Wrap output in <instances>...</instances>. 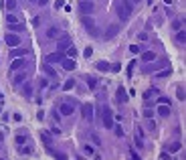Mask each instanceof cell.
<instances>
[{"mask_svg":"<svg viewBox=\"0 0 186 160\" xmlns=\"http://www.w3.org/2000/svg\"><path fill=\"white\" fill-rule=\"evenodd\" d=\"M132 10H134V2H130V0L117 2V16H119L121 20H128V18L132 16Z\"/></svg>","mask_w":186,"mask_h":160,"instance_id":"cell-1","label":"cell"},{"mask_svg":"<svg viewBox=\"0 0 186 160\" xmlns=\"http://www.w3.org/2000/svg\"><path fill=\"white\" fill-rule=\"evenodd\" d=\"M101 120H103V128H107V130L113 128V114H111V110L107 106L101 108Z\"/></svg>","mask_w":186,"mask_h":160,"instance_id":"cell-2","label":"cell"},{"mask_svg":"<svg viewBox=\"0 0 186 160\" xmlns=\"http://www.w3.org/2000/svg\"><path fill=\"white\" fill-rule=\"evenodd\" d=\"M83 27L87 29V33L91 35V37H99V29H97V24L93 22V18L87 14V16H83Z\"/></svg>","mask_w":186,"mask_h":160,"instance_id":"cell-3","label":"cell"},{"mask_svg":"<svg viewBox=\"0 0 186 160\" xmlns=\"http://www.w3.org/2000/svg\"><path fill=\"white\" fill-rule=\"evenodd\" d=\"M79 10H81V14H83V16H87V14H91L93 10H95V4H93L91 0H81Z\"/></svg>","mask_w":186,"mask_h":160,"instance_id":"cell-4","label":"cell"},{"mask_svg":"<svg viewBox=\"0 0 186 160\" xmlns=\"http://www.w3.org/2000/svg\"><path fill=\"white\" fill-rule=\"evenodd\" d=\"M69 47H71V39H69V37H59V41H57V49H59L61 53H65Z\"/></svg>","mask_w":186,"mask_h":160,"instance_id":"cell-5","label":"cell"},{"mask_svg":"<svg viewBox=\"0 0 186 160\" xmlns=\"http://www.w3.org/2000/svg\"><path fill=\"white\" fill-rule=\"evenodd\" d=\"M59 114H61V116H71V114H73V103H69V101L61 103V108H59Z\"/></svg>","mask_w":186,"mask_h":160,"instance_id":"cell-6","label":"cell"},{"mask_svg":"<svg viewBox=\"0 0 186 160\" xmlns=\"http://www.w3.org/2000/svg\"><path fill=\"white\" fill-rule=\"evenodd\" d=\"M4 41H6L8 47H18V45H20V37H18V35H6Z\"/></svg>","mask_w":186,"mask_h":160,"instance_id":"cell-7","label":"cell"},{"mask_svg":"<svg viewBox=\"0 0 186 160\" xmlns=\"http://www.w3.org/2000/svg\"><path fill=\"white\" fill-rule=\"evenodd\" d=\"M65 57H63V53L59 51V53H51V55H46V63H61Z\"/></svg>","mask_w":186,"mask_h":160,"instance_id":"cell-8","label":"cell"},{"mask_svg":"<svg viewBox=\"0 0 186 160\" xmlns=\"http://www.w3.org/2000/svg\"><path fill=\"white\" fill-rule=\"evenodd\" d=\"M83 118H85L87 122L93 120V106L91 103H85V106H83Z\"/></svg>","mask_w":186,"mask_h":160,"instance_id":"cell-9","label":"cell"},{"mask_svg":"<svg viewBox=\"0 0 186 160\" xmlns=\"http://www.w3.org/2000/svg\"><path fill=\"white\" fill-rule=\"evenodd\" d=\"M154 59H156V53H154V51H144V53H142V61H144V63H152Z\"/></svg>","mask_w":186,"mask_h":160,"instance_id":"cell-10","label":"cell"},{"mask_svg":"<svg viewBox=\"0 0 186 160\" xmlns=\"http://www.w3.org/2000/svg\"><path fill=\"white\" fill-rule=\"evenodd\" d=\"M61 65H63V69H67V71H73V69L77 67L73 59H63V61H61Z\"/></svg>","mask_w":186,"mask_h":160,"instance_id":"cell-11","label":"cell"},{"mask_svg":"<svg viewBox=\"0 0 186 160\" xmlns=\"http://www.w3.org/2000/svg\"><path fill=\"white\" fill-rule=\"evenodd\" d=\"M43 71H45L49 77H53V79H57V71L51 67V63H46V65H43Z\"/></svg>","mask_w":186,"mask_h":160,"instance_id":"cell-12","label":"cell"},{"mask_svg":"<svg viewBox=\"0 0 186 160\" xmlns=\"http://www.w3.org/2000/svg\"><path fill=\"white\" fill-rule=\"evenodd\" d=\"M59 35H61V31H59L57 27H51V29L46 31V37H49V39H57Z\"/></svg>","mask_w":186,"mask_h":160,"instance_id":"cell-13","label":"cell"},{"mask_svg":"<svg viewBox=\"0 0 186 160\" xmlns=\"http://www.w3.org/2000/svg\"><path fill=\"white\" fill-rule=\"evenodd\" d=\"M117 101H121V103H126V101H128V93H126V89H124V87H119V89H117Z\"/></svg>","mask_w":186,"mask_h":160,"instance_id":"cell-14","label":"cell"},{"mask_svg":"<svg viewBox=\"0 0 186 160\" xmlns=\"http://www.w3.org/2000/svg\"><path fill=\"white\" fill-rule=\"evenodd\" d=\"M95 67H97V71H109V63L107 61H97Z\"/></svg>","mask_w":186,"mask_h":160,"instance_id":"cell-15","label":"cell"},{"mask_svg":"<svg viewBox=\"0 0 186 160\" xmlns=\"http://www.w3.org/2000/svg\"><path fill=\"white\" fill-rule=\"evenodd\" d=\"M22 91H24V95H26V97H33V83L24 81V87H22Z\"/></svg>","mask_w":186,"mask_h":160,"instance_id":"cell-16","label":"cell"},{"mask_svg":"<svg viewBox=\"0 0 186 160\" xmlns=\"http://www.w3.org/2000/svg\"><path fill=\"white\" fill-rule=\"evenodd\" d=\"M158 114L166 118V116L170 114V106H166V103H160V108H158Z\"/></svg>","mask_w":186,"mask_h":160,"instance_id":"cell-17","label":"cell"},{"mask_svg":"<svg viewBox=\"0 0 186 160\" xmlns=\"http://www.w3.org/2000/svg\"><path fill=\"white\" fill-rule=\"evenodd\" d=\"M16 6H18V2H16V0H4V8H6V10H10V12H12Z\"/></svg>","mask_w":186,"mask_h":160,"instance_id":"cell-18","label":"cell"},{"mask_svg":"<svg viewBox=\"0 0 186 160\" xmlns=\"http://www.w3.org/2000/svg\"><path fill=\"white\" fill-rule=\"evenodd\" d=\"M176 41L178 43H186V31L184 29H178L176 31Z\"/></svg>","mask_w":186,"mask_h":160,"instance_id":"cell-19","label":"cell"},{"mask_svg":"<svg viewBox=\"0 0 186 160\" xmlns=\"http://www.w3.org/2000/svg\"><path fill=\"white\" fill-rule=\"evenodd\" d=\"M117 31H119V27H117V24H111V27L107 29V39L115 37V35H117Z\"/></svg>","mask_w":186,"mask_h":160,"instance_id":"cell-20","label":"cell"},{"mask_svg":"<svg viewBox=\"0 0 186 160\" xmlns=\"http://www.w3.org/2000/svg\"><path fill=\"white\" fill-rule=\"evenodd\" d=\"M22 65H24V61H22V59H14V61H12V65H10V69H12V71H16V69H20Z\"/></svg>","mask_w":186,"mask_h":160,"instance_id":"cell-21","label":"cell"},{"mask_svg":"<svg viewBox=\"0 0 186 160\" xmlns=\"http://www.w3.org/2000/svg\"><path fill=\"white\" fill-rule=\"evenodd\" d=\"M41 140H43V144H45V146H51V144H53V140H51V136H49L46 132L41 134Z\"/></svg>","mask_w":186,"mask_h":160,"instance_id":"cell-22","label":"cell"},{"mask_svg":"<svg viewBox=\"0 0 186 160\" xmlns=\"http://www.w3.org/2000/svg\"><path fill=\"white\" fill-rule=\"evenodd\" d=\"M6 22H8V24H14V22H18V16L10 12V14H6Z\"/></svg>","mask_w":186,"mask_h":160,"instance_id":"cell-23","label":"cell"},{"mask_svg":"<svg viewBox=\"0 0 186 160\" xmlns=\"http://www.w3.org/2000/svg\"><path fill=\"white\" fill-rule=\"evenodd\" d=\"M73 87H75V79H67V81H65V85H63L65 91H69V89H73Z\"/></svg>","mask_w":186,"mask_h":160,"instance_id":"cell-24","label":"cell"},{"mask_svg":"<svg viewBox=\"0 0 186 160\" xmlns=\"http://www.w3.org/2000/svg\"><path fill=\"white\" fill-rule=\"evenodd\" d=\"M24 81H26V73H18L14 77V83H24Z\"/></svg>","mask_w":186,"mask_h":160,"instance_id":"cell-25","label":"cell"},{"mask_svg":"<svg viewBox=\"0 0 186 160\" xmlns=\"http://www.w3.org/2000/svg\"><path fill=\"white\" fill-rule=\"evenodd\" d=\"M18 154H33V148H28V146L22 148V146H20V148H18Z\"/></svg>","mask_w":186,"mask_h":160,"instance_id":"cell-26","label":"cell"},{"mask_svg":"<svg viewBox=\"0 0 186 160\" xmlns=\"http://www.w3.org/2000/svg\"><path fill=\"white\" fill-rule=\"evenodd\" d=\"M87 85H89V87H91V89H95V85H97V79H95V77H91V75H89V77H87Z\"/></svg>","mask_w":186,"mask_h":160,"instance_id":"cell-27","label":"cell"},{"mask_svg":"<svg viewBox=\"0 0 186 160\" xmlns=\"http://www.w3.org/2000/svg\"><path fill=\"white\" fill-rule=\"evenodd\" d=\"M12 55H14V57H20V55H26V49H14V51H12Z\"/></svg>","mask_w":186,"mask_h":160,"instance_id":"cell-28","label":"cell"},{"mask_svg":"<svg viewBox=\"0 0 186 160\" xmlns=\"http://www.w3.org/2000/svg\"><path fill=\"white\" fill-rule=\"evenodd\" d=\"M168 75H170V69H162L156 73V77H168Z\"/></svg>","mask_w":186,"mask_h":160,"instance_id":"cell-29","label":"cell"},{"mask_svg":"<svg viewBox=\"0 0 186 160\" xmlns=\"http://www.w3.org/2000/svg\"><path fill=\"white\" fill-rule=\"evenodd\" d=\"M180 148H182V144H180V142H174V144L170 146V152H178Z\"/></svg>","mask_w":186,"mask_h":160,"instance_id":"cell-30","label":"cell"},{"mask_svg":"<svg viewBox=\"0 0 186 160\" xmlns=\"http://www.w3.org/2000/svg\"><path fill=\"white\" fill-rule=\"evenodd\" d=\"M83 152H85L87 156H93V154H95V152H93V148L89 146V144H87V146H83Z\"/></svg>","mask_w":186,"mask_h":160,"instance_id":"cell-31","label":"cell"},{"mask_svg":"<svg viewBox=\"0 0 186 160\" xmlns=\"http://www.w3.org/2000/svg\"><path fill=\"white\" fill-rule=\"evenodd\" d=\"M65 53H67V55H69V57H71V59H73V57H75V55H77V51H75V49H73V45H71V47H69V49H67V51H65Z\"/></svg>","mask_w":186,"mask_h":160,"instance_id":"cell-32","label":"cell"},{"mask_svg":"<svg viewBox=\"0 0 186 160\" xmlns=\"http://www.w3.org/2000/svg\"><path fill=\"white\" fill-rule=\"evenodd\" d=\"M130 51H132L134 55H138L140 51H142V47H140V45H132V47H130Z\"/></svg>","mask_w":186,"mask_h":160,"instance_id":"cell-33","label":"cell"},{"mask_svg":"<svg viewBox=\"0 0 186 160\" xmlns=\"http://www.w3.org/2000/svg\"><path fill=\"white\" fill-rule=\"evenodd\" d=\"M113 132H115V136H117V138H121V136H124V130H121V126H115V130H113Z\"/></svg>","mask_w":186,"mask_h":160,"instance_id":"cell-34","label":"cell"},{"mask_svg":"<svg viewBox=\"0 0 186 160\" xmlns=\"http://www.w3.org/2000/svg\"><path fill=\"white\" fill-rule=\"evenodd\" d=\"M26 136H16V144H26Z\"/></svg>","mask_w":186,"mask_h":160,"instance_id":"cell-35","label":"cell"},{"mask_svg":"<svg viewBox=\"0 0 186 160\" xmlns=\"http://www.w3.org/2000/svg\"><path fill=\"white\" fill-rule=\"evenodd\" d=\"M83 55H85V59H89V57L93 55V49H91V47H87V49L83 51Z\"/></svg>","mask_w":186,"mask_h":160,"instance_id":"cell-36","label":"cell"},{"mask_svg":"<svg viewBox=\"0 0 186 160\" xmlns=\"http://www.w3.org/2000/svg\"><path fill=\"white\" fill-rule=\"evenodd\" d=\"M130 156H132L134 160H140V154L136 152V150H130Z\"/></svg>","mask_w":186,"mask_h":160,"instance_id":"cell-37","label":"cell"},{"mask_svg":"<svg viewBox=\"0 0 186 160\" xmlns=\"http://www.w3.org/2000/svg\"><path fill=\"white\" fill-rule=\"evenodd\" d=\"M172 27H174V29H176V31H178V29H180V27H182V20H174V22H172Z\"/></svg>","mask_w":186,"mask_h":160,"instance_id":"cell-38","label":"cell"},{"mask_svg":"<svg viewBox=\"0 0 186 160\" xmlns=\"http://www.w3.org/2000/svg\"><path fill=\"white\" fill-rule=\"evenodd\" d=\"M158 101H160V103H166V106H170V99H168V97H160Z\"/></svg>","mask_w":186,"mask_h":160,"instance_id":"cell-39","label":"cell"},{"mask_svg":"<svg viewBox=\"0 0 186 160\" xmlns=\"http://www.w3.org/2000/svg\"><path fill=\"white\" fill-rule=\"evenodd\" d=\"M152 114H154L152 110H144V118H152Z\"/></svg>","mask_w":186,"mask_h":160,"instance_id":"cell-40","label":"cell"},{"mask_svg":"<svg viewBox=\"0 0 186 160\" xmlns=\"http://www.w3.org/2000/svg\"><path fill=\"white\" fill-rule=\"evenodd\" d=\"M55 6H57V8H61V6H65V0H57V2H55Z\"/></svg>","mask_w":186,"mask_h":160,"instance_id":"cell-41","label":"cell"},{"mask_svg":"<svg viewBox=\"0 0 186 160\" xmlns=\"http://www.w3.org/2000/svg\"><path fill=\"white\" fill-rule=\"evenodd\" d=\"M178 99H184V91H182V87H178Z\"/></svg>","mask_w":186,"mask_h":160,"instance_id":"cell-42","label":"cell"},{"mask_svg":"<svg viewBox=\"0 0 186 160\" xmlns=\"http://www.w3.org/2000/svg\"><path fill=\"white\" fill-rule=\"evenodd\" d=\"M37 2H39L41 6H45V4H46V2H49V0H37Z\"/></svg>","mask_w":186,"mask_h":160,"instance_id":"cell-43","label":"cell"},{"mask_svg":"<svg viewBox=\"0 0 186 160\" xmlns=\"http://www.w3.org/2000/svg\"><path fill=\"white\" fill-rule=\"evenodd\" d=\"M164 2H166V4H172V0H164Z\"/></svg>","mask_w":186,"mask_h":160,"instance_id":"cell-44","label":"cell"},{"mask_svg":"<svg viewBox=\"0 0 186 160\" xmlns=\"http://www.w3.org/2000/svg\"><path fill=\"white\" fill-rule=\"evenodd\" d=\"M2 138H4V134H2V132H0V142H2Z\"/></svg>","mask_w":186,"mask_h":160,"instance_id":"cell-45","label":"cell"},{"mask_svg":"<svg viewBox=\"0 0 186 160\" xmlns=\"http://www.w3.org/2000/svg\"><path fill=\"white\" fill-rule=\"evenodd\" d=\"M130 2H140V0H130Z\"/></svg>","mask_w":186,"mask_h":160,"instance_id":"cell-46","label":"cell"},{"mask_svg":"<svg viewBox=\"0 0 186 160\" xmlns=\"http://www.w3.org/2000/svg\"><path fill=\"white\" fill-rule=\"evenodd\" d=\"M0 99H2V91H0Z\"/></svg>","mask_w":186,"mask_h":160,"instance_id":"cell-47","label":"cell"}]
</instances>
